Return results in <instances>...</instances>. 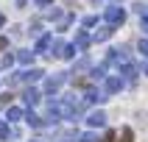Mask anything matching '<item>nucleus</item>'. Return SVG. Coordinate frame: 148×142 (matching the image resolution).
Wrapping results in <instances>:
<instances>
[{
  "instance_id": "obj_29",
  "label": "nucleus",
  "mask_w": 148,
  "mask_h": 142,
  "mask_svg": "<svg viewBox=\"0 0 148 142\" xmlns=\"http://www.w3.org/2000/svg\"><path fill=\"white\" fill-rule=\"evenodd\" d=\"M53 0H36V6H50Z\"/></svg>"
},
{
  "instance_id": "obj_19",
  "label": "nucleus",
  "mask_w": 148,
  "mask_h": 142,
  "mask_svg": "<svg viewBox=\"0 0 148 142\" xmlns=\"http://www.w3.org/2000/svg\"><path fill=\"white\" fill-rule=\"evenodd\" d=\"M117 142H134V131L132 128H123V131H120V139Z\"/></svg>"
},
{
  "instance_id": "obj_6",
  "label": "nucleus",
  "mask_w": 148,
  "mask_h": 142,
  "mask_svg": "<svg viewBox=\"0 0 148 142\" xmlns=\"http://www.w3.org/2000/svg\"><path fill=\"white\" fill-rule=\"evenodd\" d=\"M123 78H120V75H106V78H103V92H106V95H115V92H120L123 89Z\"/></svg>"
},
{
  "instance_id": "obj_25",
  "label": "nucleus",
  "mask_w": 148,
  "mask_h": 142,
  "mask_svg": "<svg viewBox=\"0 0 148 142\" xmlns=\"http://www.w3.org/2000/svg\"><path fill=\"white\" fill-rule=\"evenodd\" d=\"M137 48H140V53L148 58V39H140V45H137Z\"/></svg>"
},
{
  "instance_id": "obj_23",
  "label": "nucleus",
  "mask_w": 148,
  "mask_h": 142,
  "mask_svg": "<svg viewBox=\"0 0 148 142\" xmlns=\"http://www.w3.org/2000/svg\"><path fill=\"white\" fill-rule=\"evenodd\" d=\"M81 142H98V137L92 131H87V134H81Z\"/></svg>"
},
{
  "instance_id": "obj_11",
  "label": "nucleus",
  "mask_w": 148,
  "mask_h": 142,
  "mask_svg": "<svg viewBox=\"0 0 148 142\" xmlns=\"http://www.w3.org/2000/svg\"><path fill=\"white\" fill-rule=\"evenodd\" d=\"M50 45H53V36H50V33H42L39 39H36V48H34V53H48Z\"/></svg>"
},
{
  "instance_id": "obj_5",
  "label": "nucleus",
  "mask_w": 148,
  "mask_h": 142,
  "mask_svg": "<svg viewBox=\"0 0 148 142\" xmlns=\"http://www.w3.org/2000/svg\"><path fill=\"white\" fill-rule=\"evenodd\" d=\"M67 81V73H53L50 78H45V84H42V92L45 95H56L59 89H62V84Z\"/></svg>"
},
{
  "instance_id": "obj_24",
  "label": "nucleus",
  "mask_w": 148,
  "mask_h": 142,
  "mask_svg": "<svg viewBox=\"0 0 148 142\" xmlns=\"http://www.w3.org/2000/svg\"><path fill=\"white\" fill-rule=\"evenodd\" d=\"M11 98H14L11 92H3V95H0V106H6V103H11Z\"/></svg>"
},
{
  "instance_id": "obj_20",
  "label": "nucleus",
  "mask_w": 148,
  "mask_h": 142,
  "mask_svg": "<svg viewBox=\"0 0 148 142\" xmlns=\"http://www.w3.org/2000/svg\"><path fill=\"white\" fill-rule=\"evenodd\" d=\"M8 137H11V128L6 120H0V139H8Z\"/></svg>"
},
{
  "instance_id": "obj_7",
  "label": "nucleus",
  "mask_w": 148,
  "mask_h": 142,
  "mask_svg": "<svg viewBox=\"0 0 148 142\" xmlns=\"http://www.w3.org/2000/svg\"><path fill=\"white\" fill-rule=\"evenodd\" d=\"M106 100V92L95 89V86H87V92H84V103H103Z\"/></svg>"
},
{
  "instance_id": "obj_3",
  "label": "nucleus",
  "mask_w": 148,
  "mask_h": 142,
  "mask_svg": "<svg viewBox=\"0 0 148 142\" xmlns=\"http://www.w3.org/2000/svg\"><path fill=\"white\" fill-rule=\"evenodd\" d=\"M42 78V70H25V73H14L8 78V86H20V84H34Z\"/></svg>"
},
{
  "instance_id": "obj_14",
  "label": "nucleus",
  "mask_w": 148,
  "mask_h": 142,
  "mask_svg": "<svg viewBox=\"0 0 148 142\" xmlns=\"http://www.w3.org/2000/svg\"><path fill=\"white\" fill-rule=\"evenodd\" d=\"M112 33H115V28L112 25H103V28H98V31L92 33V42H106Z\"/></svg>"
},
{
  "instance_id": "obj_26",
  "label": "nucleus",
  "mask_w": 148,
  "mask_h": 142,
  "mask_svg": "<svg viewBox=\"0 0 148 142\" xmlns=\"http://www.w3.org/2000/svg\"><path fill=\"white\" fill-rule=\"evenodd\" d=\"M101 142H115V131H106L103 137H101Z\"/></svg>"
},
{
  "instance_id": "obj_9",
  "label": "nucleus",
  "mask_w": 148,
  "mask_h": 142,
  "mask_svg": "<svg viewBox=\"0 0 148 142\" xmlns=\"http://www.w3.org/2000/svg\"><path fill=\"white\" fill-rule=\"evenodd\" d=\"M73 45H75V50H81V53H87V48L92 45V36H90L87 31H78V33H75V42H73Z\"/></svg>"
},
{
  "instance_id": "obj_4",
  "label": "nucleus",
  "mask_w": 148,
  "mask_h": 142,
  "mask_svg": "<svg viewBox=\"0 0 148 142\" xmlns=\"http://www.w3.org/2000/svg\"><path fill=\"white\" fill-rule=\"evenodd\" d=\"M103 20H106V25H112V28H120V25L126 22V8L109 6L106 11H103Z\"/></svg>"
},
{
  "instance_id": "obj_21",
  "label": "nucleus",
  "mask_w": 148,
  "mask_h": 142,
  "mask_svg": "<svg viewBox=\"0 0 148 142\" xmlns=\"http://www.w3.org/2000/svg\"><path fill=\"white\" fill-rule=\"evenodd\" d=\"M81 22H84V28H92V25L98 22V17H95V14H87V17L81 20Z\"/></svg>"
},
{
  "instance_id": "obj_22",
  "label": "nucleus",
  "mask_w": 148,
  "mask_h": 142,
  "mask_svg": "<svg viewBox=\"0 0 148 142\" xmlns=\"http://www.w3.org/2000/svg\"><path fill=\"white\" fill-rule=\"evenodd\" d=\"M45 17H48V20H62V11H59V8H48Z\"/></svg>"
},
{
  "instance_id": "obj_10",
  "label": "nucleus",
  "mask_w": 148,
  "mask_h": 142,
  "mask_svg": "<svg viewBox=\"0 0 148 142\" xmlns=\"http://www.w3.org/2000/svg\"><path fill=\"white\" fill-rule=\"evenodd\" d=\"M137 73H140V70H137V64H134V61H129V64L120 67V75H123V81H129V84L137 81Z\"/></svg>"
},
{
  "instance_id": "obj_28",
  "label": "nucleus",
  "mask_w": 148,
  "mask_h": 142,
  "mask_svg": "<svg viewBox=\"0 0 148 142\" xmlns=\"http://www.w3.org/2000/svg\"><path fill=\"white\" fill-rule=\"evenodd\" d=\"M6 45H8V39H6V36H0V50H6Z\"/></svg>"
},
{
  "instance_id": "obj_13",
  "label": "nucleus",
  "mask_w": 148,
  "mask_h": 142,
  "mask_svg": "<svg viewBox=\"0 0 148 142\" xmlns=\"http://www.w3.org/2000/svg\"><path fill=\"white\" fill-rule=\"evenodd\" d=\"M39 98H42V95H39L36 89H34V86H28V89L23 92V100H25V106H36V103H39Z\"/></svg>"
},
{
  "instance_id": "obj_27",
  "label": "nucleus",
  "mask_w": 148,
  "mask_h": 142,
  "mask_svg": "<svg viewBox=\"0 0 148 142\" xmlns=\"http://www.w3.org/2000/svg\"><path fill=\"white\" fill-rule=\"evenodd\" d=\"M143 17V31H148V11H145V14H140Z\"/></svg>"
},
{
  "instance_id": "obj_31",
  "label": "nucleus",
  "mask_w": 148,
  "mask_h": 142,
  "mask_svg": "<svg viewBox=\"0 0 148 142\" xmlns=\"http://www.w3.org/2000/svg\"><path fill=\"white\" fill-rule=\"evenodd\" d=\"M36 142H39V139H36Z\"/></svg>"
},
{
  "instance_id": "obj_2",
  "label": "nucleus",
  "mask_w": 148,
  "mask_h": 142,
  "mask_svg": "<svg viewBox=\"0 0 148 142\" xmlns=\"http://www.w3.org/2000/svg\"><path fill=\"white\" fill-rule=\"evenodd\" d=\"M50 56L70 61V58L75 56V45H70V42H64V39H53V45H50Z\"/></svg>"
},
{
  "instance_id": "obj_17",
  "label": "nucleus",
  "mask_w": 148,
  "mask_h": 142,
  "mask_svg": "<svg viewBox=\"0 0 148 142\" xmlns=\"http://www.w3.org/2000/svg\"><path fill=\"white\" fill-rule=\"evenodd\" d=\"M25 120H28V125H31V128H39V125H42V117L34 114V111H25Z\"/></svg>"
},
{
  "instance_id": "obj_8",
  "label": "nucleus",
  "mask_w": 148,
  "mask_h": 142,
  "mask_svg": "<svg viewBox=\"0 0 148 142\" xmlns=\"http://www.w3.org/2000/svg\"><path fill=\"white\" fill-rule=\"evenodd\" d=\"M87 125H90V128H103V125H106V114H103V111H90V114H87Z\"/></svg>"
},
{
  "instance_id": "obj_30",
  "label": "nucleus",
  "mask_w": 148,
  "mask_h": 142,
  "mask_svg": "<svg viewBox=\"0 0 148 142\" xmlns=\"http://www.w3.org/2000/svg\"><path fill=\"white\" fill-rule=\"evenodd\" d=\"M3 25H6V17H3V14H0V28H3Z\"/></svg>"
},
{
  "instance_id": "obj_12",
  "label": "nucleus",
  "mask_w": 148,
  "mask_h": 142,
  "mask_svg": "<svg viewBox=\"0 0 148 142\" xmlns=\"http://www.w3.org/2000/svg\"><path fill=\"white\" fill-rule=\"evenodd\" d=\"M6 120L8 123H20V120H25V111L20 106H8L6 109Z\"/></svg>"
},
{
  "instance_id": "obj_15",
  "label": "nucleus",
  "mask_w": 148,
  "mask_h": 142,
  "mask_svg": "<svg viewBox=\"0 0 148 142\" xmlns=\"http://www.w3.org/2000/svg\"><path fill=\"white\" fill-rule=\"evenodd\" d=\"M14 56H17L20 64H34V56H36V53H34V50H17Z\"/></svg>"
},
{
  "instance_id": "obj_16",
  "label": "nucleus",
  "mask_w": 148,
  "mask_h": 142,
  "mask_svg": "<svg viewBox=\"0 0 148 142\" xmlns=\"http://www.w3.org/2000/svg\"><path fill=\"white\" fill-rule=\"evenodd\" d=\"M14 53H3V56H0V70H8V67L14 64Z\"/></svg>"
},
{
  "instance_id": "obj_18",
  "label": "nucleus",
  "mask_w": 148,
  "mask_h": 142,
  "mask_svg": "<svg viewBox=\"0 0 148 142\" xmlns=\"http://www.w3.org/2000/svg\"><path fill=\"white\" fill-rule=\"evenodd\" d=\"M73 25V14H62V20H59V31H67Z\"/></svg>"
},
{
  "instance_id": "obj_1",
  "label": "nucleus",
  "mask_w": 148,
  "mask_h": 142,
  "mask_svg": "<svg viewBox=\"0 0 148 142\" xmlns=\"http://www.w3.org/2000/svg\"><path fill=\"white\" fill-rule=\"evenodd\" d=\"M56 106H59V114H62V120H75V117L84 111V103L75 95H64V98H59L56 100Z\"/></svg>"
}]
</instances>
